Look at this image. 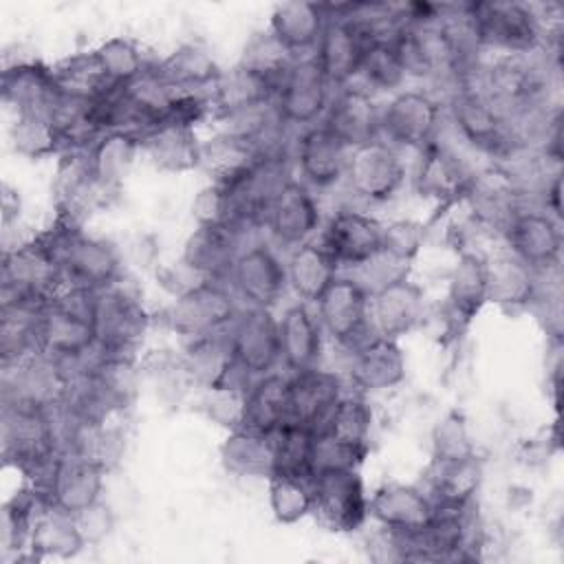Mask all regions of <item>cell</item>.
I'll list each match as a JSON object with an SVG mask.
<instances>
[{
	"label": "cell",
	"mask_w": 564,
	"mask_h": 564,
	"mask_svg": "<svg viewBox=\"0 0 564 564\" xmlns=\"http://www.w3.org/2000/svg\"><path fill=\"white\" fill-rule=\"evenodd\" d=\"M95 293L64 286L46 302L40 317V352L57 361L70 379L79 375L97 352Z\"/></svg>",
	"instance_id": "6da1fadb"
},
{
	"label": "cell",
	"mask_w": 564,
	"mask_h": 564,
	"mask_svg": "<svg viewBox=\"0 0 564 564\" xmlns=\"http://www.w3.org/2000/svg\"><path fill=\"white\" fill-rule=\"evenodd\" d=\"M469 18L482 53L531 55L560 42V31L544 26L535 4L511 0L469 2Z\"/></svg>",
	"instance_id": "7a4b0ae2"
},
{
	"label": "cell",
	"mask_w": 564,
	"mask_h": 564,
	"mask_svg": "<svg viewBox=\"0 0 564 564\" xmlns=\"http://www.w3.org/2000/svg\"><path fill=\"white\" fill-rule=\"evenodd\" d=\"M40 234L53 247L66 286L104 291L123 282V260L110 240L57 218Z\"/></svg>",
	"instance_id": "3957f363"
},
{
	"label": "cell",
	"mask_w": 564,
	"mask_h": 564,
	"mask_svg": "<svg viewBox=\"0 0 564 564\" xmlns=\"http://www.w3.org/2000/svg\"><path fill=\"white\" fill-rule=\"evenodd\" d=\"M2 458L26 482H37L59 456V445L48 408L2 401L0 414Z\"/></svg>",
	"instance_id": "277c9868"
},
{
	"label": "cell",
	"mask_w": 564,
	"mask_h": 564,
	"mask_svg": "<svg viewBox=\"0 0 564 564\" xmlns=\"http://www.w3.org/2000/svg\"><path fill=\"white\" fill-rule=\"evenodd\" d=\"M64 286L59 260L42 234L4 247L0 264V302L46 304Z\"/></svg>",
	"instance_id": "5b68a950"
},
{
	"label": "cell",
	"mask_w": 564,
	"mask_h": 564,
	"mask_svg": "<svg viewBox=\"0 0 564 564\" xmlns=\"http://www.w3.org/2000/svg\"><path fill=\"white\" fill-rule=\"evenodd\" d=\"M240 302L225 280H205L174 295L163 308V324L183 339L227 330L240 311Z\"/></svg>",
	"instance_id": "8992f818"
},
{
	"label": "cell",
	"mask_w": 564,
	"mask_h": 564,
	"mask_svg": "<svg viewBox=\"0 0 564 564\" xmlns=\"http://www.w3.org/2000/svg\"><path fill=\"white\" fill-rule=\"evenodd\" d=\"M150 326V311L134 291L123 286V282L95 293V333L99 352L137 357Z\"/></svg>",
	"instance_id": "52a82bcc"
},
{
	"label": "cell",
	"mask_w": 564,
	"mask_h": 564,
	"mask_svg": "<svg viewBox=\"0 0 564 564\" xmlns=\"http://www.w3.org/2000/svg\"><path fill=\"white\" fill-rule=\"evenodd\" d=\"M445 126V104L423 88H403L381 104V139L397 150H423Z\"/></svg>",
	"instance_id": "ba28073f"
},
{
	"label": "cell",
	"mask_w": 564,
	"mask_h": 564,
	"mask_svg": "<svg viewBox=\"0 0 564 564\" xmlns=\"http://www.w3.org/2000/svg\"><path fill=\"white\" fill-rule=\"evenodd\" d=\"M405 183L408 170L401 150L388 141L375 139L350 150L344 185L359 203L386 205L403 192Z\"/></svg>",
	"instance_id": "9c48e42d"
},
{
	"label": "cell",
	"mask_w": 564,
	"mask_h": 564,
	"mask_svg": "<svg viewBox=\"0 0 564 564\" xmlns=\"http://www.w3.org/2000/svg\"><path fill=\"white\" fill-rule=\"evenodd\" d=\"M311 516L333 533L359 531L368 518V491L359 467L322 469L311 478Z\"/></svg>",
	"instance_id": "30bf717a"
},
{
	"label": "cell",
	"mask_w": 564,
	"mask_h": 564,
	"mask_svg": "<svg viewBox=\"0 0 564 564\" xmlns=\"http://www.w3.org/2000/svg\"><path fill=\"white\" fill-rule=\"evenodd\" d=\"M529 194L502 167L487 163L474 170L463 196L467 218L489 236H502L509 220L527 207Z\"/></svg>",
	"instance_id": "8fae6325"
},
{
	"label": "cell",
	"mask_w": 564,
	"mask_h": 564,
	"mask_svg": "<svg viewBox=\"0 0 564 564\" xmlns=\"http://www.w3.org/2000/svg\"><path fill=\"white\" fill-rule=\"evenodd\" d=\"M315 315L324 337L348 352L372 335L370 293L344 271L315 302Z\"/></svg>",
	"instance_id": "7c38bea8"
},
{
	"label": "cell",
	"mask_w": 564,
	"mask_h": 564,
	"mask_svg": "<svg viewBox=\"0 0 564 564\" xmlns=\"http://www.w3.org/2000/svg\"><path fill=\"white\" fill-rule=\"evenodd\" d=\"M106 469L77 454H59L51 469L37 480L29 482L37 489L46 507L66 516H79L88 507L104 500Z\"/></svg>",
	"instance_id": "4fadbf2b"
},
{
	"label": "cell",
	"mask_w": 564,
	"mask_h": 564,
	"mask_svg": "<svg viewBox=\"0 0 564 564\" xmlns=\"http://www.w3.org/2000/svg\"><path fill=\"white\" fill-rule=\"evenodd\" d=\"M227 282L242 306L275 308L289 291L286 262L269 242H251L240 249Z\"/></svg>",
	"instance_id": "5bb4252c"
},
{
	"label": "cell",
	"mask_w": 564,
	"mask_h": 564,
	"mask_svg": "<svg viewBox=\"0 0 564 564\" xmlns=\"http://www.w3.org/2000/svg\"><path fill=\"white\" fill-rule=\"evenodd\" d=\"M335 88L313 55L297 57L282 79L273 106L286 128L304 130L322 121Z\"/></svg>",
	"instance_id": "9a60e30c"
},
{
	"label": "cell",
	"mask_w": 564,
	"mask_h": 564,
	"mask_svg": "<svg viewBox=\"0 0 564 564\" xmlns=\"http://www.w3.org/2000/svg\"><path fill=\"white\" fill-rule=\"evenodd\" d=\"M227 337L236 366L249 379L269 375L280 366V322L273 308L240 306Z\"/></svg>",
	"instance_id": "2e32d148"
},
{
	"label": "cell",
	"mask_w": 564,
	"mask_h": 564,
	"mask_svg": "<svg viewBox=\"0 0 564 564\" xmlns=\"http://www.w3.org/2000/svg\"><path fill=\"white\" fill-rule=\"evenodd\" d=\"M416 154L419 159L412 174L416 194L441 207L463 203L465 189L476 167H471L469 161L452 143L445 141L443 130Z\"/></svg>",
	"instance_id": "e0dca14e"
},
{
	"label": "cell",
	"mask_w": 564,
	"mask_h": 564,
	"mask_svg": "<svg viewBox=\"0 0 564 564\" xmlns=\"http://www.w3.org/2000/svg\"><path fill=\"white\" fill-rule=\"evenodd\" d=\"M500 242L538 273L562 267V225L542 207L520 209L505 227Z\"/></svg>",
	"instance_id": "ac0fdd59"
},
{
	"label": "cell",
	"mask_w": 564,
	"mask_h": 564,
	"mask_svg": "<svg viewBox=\"0 0 564 564\" xmlns=\"http://www.w3.org/2000/svg\"><path fill=\"white\" fill-rule=\"evenodd\" d=\"M322 209L308 185L291 178L271 200L264 229L278 247L293 249L302 242L315 240L322 229Z\"/></svg>",
	"instance_id": "d6986e66"
},
{
	"label": "cell",
	"mask_w": 564,
	"mask_h": 564,
	"mask_svg": "<svg viewBox=\"0 0 564 564\" xmlns=\"http://www.w3.org/2000/svg\"><path fill=\"white\" fill-rule=\"evenodd\" d=\"M2 104L13 115H42L51 117L57 99L62 97L53 66L37 57H20L4 62L0 77Z\"/></svg>",
	"instance_id": "ffe728a7"
},
{
	"label": "cell",
	"mask_w": 564,
	"mask_h": 564,
	"mask_svg": "<svg viewBox=\"0 0 564 564\" xmlns=\"http://www.w3.org/2000/svg\"><path fill=\"white\" fill-rule=\"evenodd\" d=\"M381 234L383 223L379 218L344 207L324 220L317 240L337 260L341 271H348L381 251Z\"/></svg>",
	"instance_id": "44dd1931"
},
{
	"label": "cell",
	"mask_w": 564,
	"mask_h": 564,
	"mask_svg": "<svg viewBox=\"0 0 564 564\" xmlns=\"http://www.w3.org/2000/svg\"><path fill=\"white\" fill-rule=\"evenodd\" d=\"M487 302V253L478 249L460 251L449 275L445 293V328L454 335L465 333L480 315Z\"/></svg>",
	"instance_id": "7402d4cb"
},
{
	"label": "cell",
	"mask_w": 564,
	"mask_h": 564,
	"mask_svg": "<svg viewBox=\"0 0 564 564\" xmlns=\"http://www.w3.org/2000/svg\"><path fill=\"white\" fill-rule=\"evenodd\" d=\"M346 148L381 139V104L359 82L335 88L322 121Z\"/></svg>",
	"instance_id": "603a6c76"
},
{
	"label": "cell",
	"mask_w": 564,
	"mask_h": 564,
	"mask_svg": "<svg viewBox=\"0 0 564 564\" xmlns=\"http://www.w3.org/2000/svg\"><path fill=\"white\" fill-rule=\"evenodd\" d=\"M348 381L355 392H386L405 381L408 359L399 339L370 335L348 352Z\"/></svg>",
	"instance_id": "cb8c5ba5"
},
{
	"label": "cell",
	"mask_w": 564,
	"mask_h": 564,
	"mask_svg": "<svg viewBox=\"0 0 564 564\" xmlns=\"http://www.w3.org/2000/svg\"><path fill=\"white\" fill-rule=\"evenodd\" d=\"M350 148H346L324 123L297 132L293 163L300 181L311 189H330L344 183Z\"/></svg>",
	"instance_id": "d4e9b609"
},
{
	"label": "cell",
	"mask_w": 564,
	"mask_h": 564,
	"mask_svg": "<svg viewBox=\"0 0 564 564\" xmlns=\"http://www.w3.org/2000/svg\"><path fill=\"white\" fill-rule=\"evenodd\" d=\"M427 317L425 291L410 275L370 293V326L375 335L401 339L423 326Z\"/></svg>",
	"instance_id": "484cf974"
},
{
	"label": "cell",
	"mask_w": 564,
	"mask_h": 564,
	"mask_svg": "<svg viewBox=\"0 0 564 564\" xmlns=\"http://www.w3.org/2000/svg\"><path fill=\"white\" fill-rule=\"evenodd\" d=\"M70 375L44 352L2 366V401L51 408L64 399Z\"/></svg>",
	"instance_id": "4316f807"
},
{
	"label": "cell",
	"mask_w": 564,
	"mask_h": 564,
	"mask_svg": "<svg viewBox=\"0 0 564 564\" xmlns=\"http://www.w3.org/2000/svg\"><path fill=\"white\" fill-rule=\"evenodd\" d=\"M59 159L57 178L53 183L55 218L82 227L84 218L104 207L110 194L95 181L84 150L64 152Z\"/></svg>",
	"instance_id": "83f0119b"
},
{
	"label": "cell",
	"mask_w": 564,
	"mask_h": 564,
	"mask_svg": "<svg viewBox=\"0 0 564 564\" xmlns=\"http://www.w3.org/2000/svg\"><path fill=\"white\" fill-rule=\"evenodd\" d=\"M326 7H328V22L313 51V57L317 59L330 86L341 88L346 84H352L359 77V68H361L366 48L370 46V40L350 20L333 13L330 4Z\"/></svg>",
	"instance_id": "f1b7e54d"
},
{
	"label": "cell",
	"mask_w": 564,
	"mask_h": 564,
	"mask_svg": "<svg viewBox=\"0 0 564 564\" xmlns=\"http://www.w3.org/2000/svg\"><path fill=\"white\" fill-rule=\"evenodd\" d=\"M289 377V423L319 434L335 403L348 392L341 375L317 366Z\"/></svg>",
	"instance_id": "f546056e"
},
{
	"label": "cell",
	"mask_w": 564,
	"mask_h": 564,
	"mask_svg": "<svg viewBox=\"0 0 564 564\" xmlns=\"http://www.w3.org/2000/svg\"><path fill=\"white\" fill-rule=\"evenodd\" d=\"M434 513V502L419 485L386 480L368 494V518L388 531L416 533Z\"/></svg>",
	"instance_id": "4dcf8cb0"
},
{
	"label": "cell",
	"mask_w": 564,
	"mask_h": 564,
	"mask_svg": "<svg viewBox=\"0 0 564 564\" xmlns=\"http://www.w3.org/2000/svg\"><path fill=\"white\" fill-rule=\"evenodd\" d=\"M280 322V364L289 375L317 368L324 355V330L311 304H289Z\"/></svg>",
	"instance_id": "1f68e13d"
},
{
	"label": "cell",
	"mask_w": 564,
	"mask_h": 564,
	"mask_svg": "<svg viewBox=\"0 0 564 564\" xmlns=\"http://www.w3.org/2000/svg\"><path fill=\"white\" fill-rule=\"evenodd\" d=\"M540 293V273L527 262L498 249L487 253V302L507 313L531 311Z\"/></svg>",
	"instance_id": "d6a6232c"
},
{
	"label": "cell",
	"mask_w": 564,
	"mask_h": 564,
	"mask_svg": "<svg viewBox=\"0 0 564 564\" xmlns=\"http://www.w3.org/2000/svg\"><path fill=\"white\" fill-rule=\"evenodd\" d=\"M242 249V236L227 227L196 225L185 238L181 262L207 280H225Z\"/></svg>",
	"instance_id": "836d02e7"
},
{
	"label": "cell",
	"mask_w": 564,
	"mask_h": 564,
	"mask_svg": "<svg viewBox=\"0 0 564 564\" xmlns=\"http://www.w3.org/2000/svg\"><path fill=\"white\" fill-rule=\"evenodd\" d=\"M485 480V465L478 454L454 460H430L425 469V485L434 507H467Z\"/></svg>",
	"instance_id": "e575fe53"
},
{
	"label": "cell",
	"mask_w": 564,
	"mask_h": 564,
	"mask_svg": "<svg viewBox=\"0 0 564 564\" xmlns=\"http://www.w3.org/2000/svg\"><path fill=\"white\" fill-rule=\"evenodd\" d=\"M154 73L174 93H212L223 68L216 57L198 42H183L165 57L152 62Z\"/></svg>",
	"instance_id": "d590c367"
},
{
	"label": "cell",
	"mask_w": 564,
	"mask_h": 564,
	"mask_svg": "<svg viewBox=\"0 0 564 564\" xmlns=\"http://www.w3.org/2000/svg\"><path fill=\"white\" fill-rule=\"evenodd\" d=\"M328 22V7L324 2L293 0L275 4L269 18V31L295 55H313L324 26Z\"/></svg>",
	"instance_id": "8d00e7d4"
},
{
	"label": "cell",
	"mask_w": 564,
	"mask_h": 564,
	"mask_svg": "<svg viewBox=\"0 0 564 564\" xmlns=\"http://www.w3.org/2000/svg\"><path fill=\"white\" fill-rule=\"evenodd\" d=\"M200 145L194 128L159 121L141 134V154L161 170L183 174L200 167Z\"/></svg>",
	"instance_id": "74e56055"
},
{
	"label": "cell",
	"mask_w": 564,
	"mask_h": 564,
	"mask_svg": "<svg viewBox=\"0 0 564 564\" xmlns=\"http://www.w3.org/2000/svg\"><path fill=\"white\" fill-rule=\"evenodd\" d=\"M284 262L289 289L300 302L306 304H315L330 282L341 273L337 260L317 238L289 249V258Z\"/></svg>",
	"instance_id": "f35d334b"
},
{
	"label": "cell",
	"mask_w": 564,
	"mask_h": 564,
	"mask_svg": "<svg viewBox=\"0 0 564 564\" xmlns=\"http://www.w3.org/2000/svg\"><path fill=\"white\" fill-rule=\"evenodd\" d=\"M84 152L95 181L112 196L121 189L141 154V137L132 132H106Z\"/></svg>",
	"instance_id": "ab89813d"
},
{
	"label": "cell",
	"mask_w": 564,
	"mask_h": 564,
	"mask_svg": "<svg viewBox=\"0 0 564 564\" xmlns=\"http://www.w3.org/2000/svg\"><path fill=\"white\" fill-rule=\"evenodd\" d=\"M227 474L238 478H271L273 476V441L271 434L236 427L229 430L218 449Z\"/></svg>",
	"instance_id": "60d3db41"
},
{
	"label": "cell",
	"mask_w": 564,
	"mask_h": 564,
	"mask_svg": "<svg viewBox=\"0 0 564 564\" xmlns=\"http://www.w3.org/2000/svg\"><path fill=\"white\" fill-rule=\"evenodd\" d=\"M289 372H269L253 379L247 388L245 427L273 434L289 423Z\"/></svg>",
	"instance_id": "b9f144b4"
},
{
	"label": "cell",
	"mask_w": 564,
	"mask_h": 564,
	"mask_svg": "<svg viewBox=\"0 0 564 564\" xmlns=\"http://www.w3.org/2000/svg\"><path fill=\"white\" fill-rule=\"evenodd\" d=\"M46 304L0 302V364H18L40 352V317Z\"/></svg>",
	"instance_id": "7bdbcfd3"
},
{
	"label": "cell",
	"mask_w": 564,
	"mask_h": 564,
	"mask_svg": "<svg viewBox=\"0 0 564 564\" xmlns=\"http://www.w3.org/2000/svg\"><path fill=\"white\" fill-rule=\"evenodd\" d=\"M258 156L260 152L251 143L216 130L200 145V170L209 176V183L229 187L253 167Z\"/></svg>",
	"instance_id": "ee69618b"
},
{
	"label": "cell",
	"mask_w": 564,
	"mask_h": 564,
	"mask_svg": "<svg viewBox=\"0 0 564 564\" xmlns=\"http://www.w3.org/2000/svg\"><path fill=\"white\" fill-rule=\"evenodd\" d=\"M86 546L77 522L73 516H66L53 507H42L31 533L29 544V560H44V557H57L68 560L82 553Z\"/></svg>",
	"instance_id": "f6af8a7d"
},
{
	"label": "cell",
	"mask_w": 564,
	"mask_h": 564,
	"mask_svg": "<svg viewBox=\"0 0 564 564\" xmlns=\"http://www.w3.org/2000/svg\"><path fill=\"white\" fill-rule=\"evenodd\" d=\"M273 97H275V88L271 84H267L258 75L236 64L229 70H223L218 82L212 88L214 121L218 117L273 101Z\"/></svg>",
	"instance_id": "bcb514c9"
},
{
	"label": "cell",
	"mask_w": 564,
	"mask_h": 564,
	"mask_svg": "<svg viewBox=\"0 0 564 564\" xmlns=\"http://www.w3.org/2000/svg\"><path fill=\"white\" fill-rule=\"evenodd\" d=\"M44 507L42 496L35 487L29 482L18 489L4 505H2V520H0V533H2V553L15 555L18 560H29V544L33 533V522Z\"/></svg>",
	"instance_id": "7dc6e473"
},
{
	"label": "cell",
	"mask_w": 564,
	"mask_h": 564,
	"mask_svg": "<svg viewBox=\"0 0 564 564\" xmlns=\"http://www.w3.org/2000/svg\"><path fill=\"white\" fill-rule=\"evenodd\" d=\"M375 412L361 392H346L333 408L319 434H326L335 441H341L352 447H361L370 452Z\"/></svg>",
	"instance_id": "c3c4849f"
},
{
	"label": "cell",
	"mask_w": 564,
	"mask_h": 564,
	"mask_svg": "<svg viewBox=\"0 0 564 564\" xmlns=\"http://www.w3.org/2000/svg\"><path fill=\"white\" fill-rule=\"evenodd\" d=\"M295 55L269 31H256L242 46L238 64L271 84L278 93L282 79L295 64Z\"/></svg>",
	"instance_id": "681fc988"
},
{
	"label": "cell",
	"mask_w": 564,
	"mask_h": 564,
	"mask_svg": "<svg viewBox=\"0 0 564 564\" xmlns=\"http://www.w3.org/2000/svg\"><path fill=\"white\" fill-rule=\"evenodd\" d=\"M392 37L372 42L366 48V55H364V62L359 68V77L355 79L364 88H368L372 95H379V93L394 95V93L403 90L405 82L410 79Z\"/></svg>",
	"instance_id": "f907efd6"
},
{
	"label": "cell",
	"mask_w": 564,
	"mask_h": 564,
	"mask_svg": "<svg viewBox=\"0 0 564 564\" xmlns=\"http://www.w3.org/2000/svg\"><path fill=\"white\" fill-rule=\"evenodd\" d=\"M53 75L59 93L75 99H97L117 88L106 79L93 51H79L59 59L53 64Z\"/></svg>",
	"instance_id": "816d5d0a"
},
{
	"label": "cell",
	"mask_w": 564,
	"mask_h": 564,
	"mask_svg": "<svg viewBox=\"0 0 564 564\" xmlns=\"http://www.w3.org/2000/svg\"><path fill=\"white\" fill-rule=\"evenodd\" d=\"M315 432L295 423H286L271 434L273 441V476H313V456H315Z\"/></svg>",
	"instance_id": "f5cc1de1"
},
{
	"label": "cell",
	"mask_w": 564,
	"mask_h": 564,
	"mask_svg": "<svg viewBox=\"0 0 564 564\" xmlns=\"http://www.w3.org/2000/svg\"><path fill=\"white\" fill-rule=\"evenodd\" d=\"M9 141L15 154L31 161L62 156L66 152L55 123L42 115H15L9 128Z\"/></svg>",
	"instance_id": "db71d44e"
},
{
	"label": "cell",
	"mask_w": 564,
	"mask_h": 564,
	"mask_svg": "<svg viewBox=\"0 0 564 564\" xmlns=\"http://www.w3.org/2000/svg\"><path fill=\"white\" fill-rule=\"evenodd\" d=\"M106 79L112 86H126L141 77L154 59H148L143 46L128 35H112L93 48Z\"/></svg>",
	"instance_id": "11a10c76"
},
{
	"label": "cell",
	"mask_w": 564,
	"mask_h": 564,
	"mask_svg": "<svg viewBox=\"0 0 564 564\" xmlns=\"http://www.w3.org/2000/svg\"><path fill=\"white\" fill-rule=\"evenodd\" d=\"M267 500L271 516L280 524H297L313 511V489L308 478L275 474L267 480Z\"/></svg>",
	"instance_id": "9f6ffc18"
},
{
	"label": "cell",
	"mask_w": 564,
	"mask_h": 564,
	"mask_svg": "<svg viewBox=\"0 0 564 564\" xmlns=\"http://www.w3.org/2000/svg\"><path fill=\"white\" fill-rule=\"evenodd\" d=\"M432 460H454L476 454V445L469 432L465 412L447 410L432 427L430 434Z\"/></svg>",
	"instance_id": "6f0895ef"
},
{
	"label": "cell",
	"mask_w": 564,
	"mask_h": 564,
	"mask_svg": "<svg viewBox=\"0 0 564 564\" xmlns=\"http://www.w3.org/2000/svg\"><path fill=\"white\" fill-rule=\"evenodd\" d=\"M247 388L240 383H220L203 390L200 410L205 416L216 423L218 427L236 430L245 423V403H247Z\"/></svg>",
	"instance_id": "680465c9"
},
{
	"label": "cell",
	"mask_w": 564,
	"mask_h": 564,
	"mask_svg": "<svg viewBox=\"0 0 564 564\" xmlns=\"http://www.w3.org/2000/svg\"><path fill=\"white\" fill-rule=\"evenodd\" d=\"M192 216L196 225L227 227L238 234L234 198L225 185H218V183L203 185L192 200Z\"/></svg>",
	"instance_id": "91938a15"
},
{
	"label": "cell",
	"mask_w": 564,
	"mask_h": 564,
	"mask_svg": "<svg viewBox=\"0 0 564 564\" xmlns=\"http://www.w3.org/2000/svg\"><path fill=\"white\" fill-rule=\"evenodd\" d=\"M427 238V227L414 218H397L383 223L381 234V249L392 258L412 264L421 253Z\"/></svg>",
	"instance_id": "94428289"
},
{
	"label": "cell",
	"mask_w": 564,
	"mask_h": 564,
	"mask_svg": "<svg viewBox=\"0 0 564 564\" xmlns=\"http://www.w3.org/2000/svg\"><path fill=\"white\" fill-rule=\"evenodd\" d=\"M368 456V449L346 445L341 441H335L326 434L315 436V456H313V474L322 469H348V467H361L364 458ZM313 478V476H311Z\"/></svg>",
	"instance_id": "6125c7cd"
},
{
	"label": "cell",
	"mask_w": 564,
	"mask_h": 564,
	"mask_svg": "<svg viewBox=\"0 0 564 564\" xmlns=\"http://www.w3.org/2000/svg\"><path fill=\"white\" fill-rule=\"evenodd\" d=\"M75 522H77V529L86 542V546H93V544H99L104 542L112 527H115V516L110 511V507L99 500L97 505L88 507L86 511H82L79 516H75Z\"/></svg>",
	"instance_id": "be15d7a7"
},
{
	"label": "cell",
	"mask_w": 564,
	"mask_h": 564,
	"mask_svg": "<svg viewBox=\"0 0 564 564\" xmlns=\"http://www.w3.org/2000/svg\"><path fill=\"white\" fill-rule=\"evenodd\" d=\"M0 207H2V227L11 229V225L20 220L22 198L18 189H13L9 183H2L0 187Z\"/></svg>",
	"instance_id": "e7e4bbea"
}]
</instances>
